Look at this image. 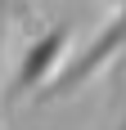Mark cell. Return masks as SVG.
<instances>
[{"label":"cell","instance_id":"1","mask_svg":"<svg viewBox=\"0 0 126 130\" xmlns=\"http://www.w3.org/2000/svg\"><path fill=\"white\" fill-rule=\"evenodd\" d=\"M122 54H126V0H117V9L108 13V23H104L77 54H68V63H63L59 76H54L50 85L36 94V103H59V99L81 94L90 81L99 76L113 58H122Z\"/></svg>","mask_w":126,"mask_h":130},{"label":"cell","instance_id":"2","mask_svg":"<svg viewBox=\"0 0 126 130\" xmlns=\"http://www.w3.org/2000/svg\"><path fill=\"white\" fill-rule=\"evenodd\" d=\"M68 54H72V23H50L41 36H32L18 54V67H14L9 76V90H5V108H18L32 90H45L54 76H59V67L68 63Z\"/></svg>","mask_w":126,"mask_h":130},{"label":"cell","instance_id":"3","mask_svg":"<svg viewBox=\"0 0 126 130\" xmlns=\"http://www.w3.org/2000/svg\"><path fill=\"white\" fill-rule=\"evenodd\" d=\"M14 9H18V0H0V50H5V31H9Z\"/></svg>","mask_w":126,"mask_h":130},{"label":"cell","instance_id":"4","mask_svg":"<svg viewBox=\"0 0 126 130\" xmlns=\"http://www.w3.org/2000/svg\"><path fill=\"white\" fill-rule=\"evenodd\" d=\"M113 130H126V94H122V112H117V126Z\"/></svg>","mask_w":126,"mask_h":130}]
</instances>
